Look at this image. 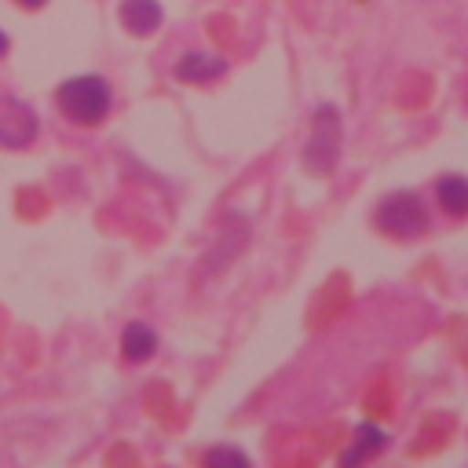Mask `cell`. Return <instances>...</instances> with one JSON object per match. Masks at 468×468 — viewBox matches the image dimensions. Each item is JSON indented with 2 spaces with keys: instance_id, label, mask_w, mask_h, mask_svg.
I'll return each instance as SVG.
<instances>
[{
  "instance_id": "6da1fadb",
  "label": "cell",
  "mask_w": 468,
  "mask_h": 468,
  "mask_svg": "<svg viewBox=\"0 0 468 468\" xmlns=\"http://www.w3.org/2000/svg\"><path fill=\"white\" fill-rule=\"evenodd\" d=\"M55 106L62 110V117H66L69 124L95 128V124H102L106 113H110V84H106V77H99V73L69 77V80L58 84Z\"/></svg>"
},
{
  "instance_id": "8992f818",
  "label": "cell",
  "mask_w": 468,
  "mask_h": 468,
  "mask_svg": "<svg viewBox=\"0 0 468 468\" xmlns=\"http://www.w3.org/2000/svg\"><path fill=\"white\" fill-rule=\"evenodd\" d=\"M223 73H227V58H219L212 51H186L176 66V77L186 80V84H208Z\"/></svg>"
},
{
  "instance_id": "3957f363",
  "label": "cell",
  "mask_w": 468,
  "mask_h": 468,
  "mask_svg": "<svg viewBox=\"0 0 468 468\" xmlns=\"http://www.w3.org/2000/svg\"><path fill=\"white\" fill-rule=\"evenodd\" d=\"M373 223H377L384 234L410 241V238H420V234L431 227V216H428L424 201H420L413 190H395V194H388V197L377 205Z\"/></svg>"
},
{
  "instance_id": "7c38bea8",
  "label": "cell",
  "mask_w": 468,
  "mask_h": 468,
  "mask_svg": "<svg viewBox=\"0 0 468 468\" xmlns=\"http://www.w3.org/2000/svg\"><path fill=\"white\" fill-rule=\"evenodd\" d=\"M18 4H22V7H29V11H37V7H44L48 0H18Z\"/></svg>"
},
{
  "instance_id": "9c48e42d",
  "label": "cell",
  "mask_w": 468,
  "mask_h": 468,
  "mask_svg": "<svg viewBox=\"0 0 468 468\" xmlns=\"http://www.w3.org/2000/svg\"><path fill=\"white\" fill-rule=\"evenodd\" d=\"M121 351L128 362H146L157 351V333L146 322H128L121 333Z\"/></svg>"
},
{
  "instance_id": "30bf717a",
  "label": "cell",
  "mask_w": 468,
  "mask_h": 468,
  "mask_svg": "<svg viewBox=\"0 0 468 468\" xmlns=\"http://www.w3.org/2000/svg\"><path fill=\"white\" fill-rule=\"evenodd\" d=\"M205 464H241V468H249V453L245 450H234V446H212V450H205V457H201Z\"/></svg>"
},
{
  "instance_id": "7a4b0ae2",
  "label": "cell",
  "mask_w": 468,
  "mask_h": 468,
  "mask_svg": "<svg viewBox=\"0 0 468 468\" xmlns=\"http://www.w3.org/2000/svg\"><path fill=\"white\" fill-rule=\"evenodd\" d=\"M340 139H344V124H340V110L333 102H322L314 110L311 121V135L303 143V168L311 176H329L340 161Z\"/></svg>"
},
{
  "instance_id": "5b68a950",
  "label": "cell",
  "mask_w": 468,
  "mask_h": 468,
  "mask_svg": "<svg viewBox=\"0 0 468 468\" xmlns=\"http://www.w3.org/2000/svg\"><path fill=\"white\" fill-rule=\"evenodd\" d=\"M165 22V7L157 0H121V26L132 37H150Z\"/></svg>"
},
{
  "instance_id": "277c9868",
  "label": "cell",
  "mask_w": 468,
  "mask_h": 468,
  "mask_svg": "<svg viewBox=\"0 0 468 468\" xmlns=\"http://www.w3.org/2000/svg\"><path fill=\"white\" fill-rule=\"evenodd\" d=\"M40 132V117L29 102L15 95H0V146L7 150H26Z\"/></svg>"
},
{
  "instance_id": "52a82bcc",
  "label": "cell",
  "mask_w": 468,
  "mask_h": 468,
  "mask_svg": "<svg viewBox=\"0 0 468 468\" xmlns=\"http://www.w3.org/2000/svg\"><path fill=\"white\" fill-rule=\"evenodd\" d=\"M435 201L450 219H464L468 216V176H439L435 179Z\"/></svg>"
},
{
  "instance_id": "ba28073f",
  "label": "cell",
  "mask_w": 468,
  "mask_h": 468,
  "mask_svg": "<svg viewBox=\"0 0 468 468\" xmlns=\"http://www.w3.org/2000/svg\"><path fill=\"white\" fill-rule=\"evenodd\" d=\"M384 450H388V431L377 428V424H358L355 439H351V450L340 453V464H358V461H369Z\"/></svg>"
},
{
  "instance_id": "8fae6325",
  "label": "cell",
  "mask_w": 468,
  "mask_h": 468,
  "mask_svg": "<svg viewBox=\"0 0 468 468\" xmlns=\"http://www.w3.org/2000/svg\"><path fill=\"white\" fill-rule=\"evenodd\" d=\"M7 48H11V40H7V33H4V29H0V58H4V55H7Z\"/></svg>"
}]
</instances>
